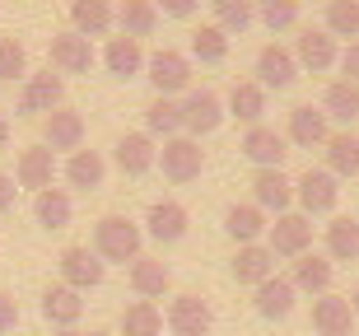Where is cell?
Masks as SVG:
<instances>
[{"label":"cell","instance_id":"cell-1","mask_svg":"<svg viewBox=\"0 0 359 336\" xmlns=\"http://www.w3.org/2000/svg\"><path fill=\"white\" fill-rule=\"evenodd\" d=\"M93 253L103 257V262H135V257L145 253V229L135 224L126 215H103L93 224Z\"/></svg>","mask_w":359,"mask_h":336},{"label":"cell","instance_id":"cell-2","mask_svg":"<svg viewBox=\"0 0 359 336\" xmlns=\"http://www.w3.org/2000/svg\"><path fill=\"white\" fill-rule=\"evenodd\" d=\"M191 56L173 52V47H159V52H145V80L154 84L159 98H182L191 89Z\"/></svg>","mask_w":359,"mask_h":336},{"label":"cell","instance_id":"cell-3","mask_svg":"<svg viewBox=\"0 0 359 336\" xmlns=\"http://www.w3.org/2000/svg\"><path fill=\"white\" fill-rule=\"evenodd\" d=\"M177 108H182V135H191V140H205V135H215L219 126H224V98L215 94V89H187L182 98H177Z\"/></svg>","mask_w":359,"mask_h":336},{"label":"cell","instance_id":"cell-4","mask_svg":"<svg viewBox=\"0 0 359 336\" xmlns=\"http://www.w3.org/2000/svg\"><path fill=\"white\" fill-rule=\"evenodd\" d=\"M294 206H299L308 220L332 215L336 206H341V177L327 173V168H304V173L294 177Z\"/></svg>","mask_w":359,"mask_h":336},{"label":"cell","instance_id":"cell-5","mask_svg":"<svg viewBox=\"0 0 359 336\" xmlns=\"http://www.w3.org/2000/svg\"><path fill=\"white\" fill-rule=\"evenodd\" d=\"M61 103H66V80H61L52 66L47 70H28L24 84H19V112L42 121L52 108H61Z\"/></svg>","mask_w":359,"mask_h":336},{"label":"cell","instance_id":"cell-6","mask_svg":"<svg viewBox=\"0 0 359 336\" xmlns=\"http://www.w3.org/2000/svg\"><path fill=\"white\" fill-rule=\"evenodd\" d=\"M56 271H61V285H70V290H98L107 276V262L98 253H93L89 243H70V248H61V257H56Z\"/></svg>","mask_w":359,"mask_h":336},{"label":"cell","instance_id":"cell-7","mask_svg":"<svg viewBox=\"0 0 359 336\" xmlns=\"http://www.w3.org/2000/svg\"><path fill=\"white\" fill-rule=\"evenodd\" d=\"M154 168H163V177H168L173 187L196 182L201 168H205V149H201V140H191V135H173V140L159 145V163H154Z\"/></svg>","mask_w":359,"mask_h":336},{"label":"cell","instance_id":"cell-8","mask_svg":"<svg viewBox=\"0 0 359 336\" xmlns=\"http://www.w3.org/2000/svg\"><path fill=\"white\" fill-rule=\"evenodd\" d=\"M266 248L276 257H304V253H313V220L304 215V210H285V215H276L271 220V229H266Z\"/></svg>","mask_w":359,"mask_h":336},{"label":"cell","instance_id":"cell-9","mask_svg":"<svg viewBox=\"0 0 359 336\" xmlns=\"http://www.w3.org/2000/svg\"><path fill=\"white\" fill-rule=\"evenodd\" d=\"M47 66H52L56 75H89V70L98 66V52H93L89 38H80L75 28H66V33H52Z\"/></svg>","mask_w":359,"mask_h":336},{"label":"cell","instance_id":"cell-10","mask_svg":"<svg viewBox=\"0 0 359 336\" xmlns=\"http://www.w3.org/2000/svg\"><path fill=\"white\" fill-rule=\"evenodd\" d=\"M294 61L299 70H313V75H327V70L341 61V42L327 33V28H299V38H294Z\"/></svg>","mask_w":359,"mask_h":336},{"label":"cell","instance_id":"cell-11","mask_svg":"<svg viewBox=\"0 0 359 336\" xmlns=\"http://www.w3.org/2000/svg\"><path fill=\"white\" fill-rule=\"evenodd\" d=\"M238 149H243V159L252 163V168H280L285 154H290V140H285V131H276V126H266V121H257V126L243 131Z\"/></svg>","mask_w":359,"mask_h":336},{"label":"cell","instance_id":"cell-12","mask_svg":"<svg viewBox=\"0 0 359 336\" xmlns=\"http://www.w3.org/2000/svg\"><path fill=\"white\" fill-rule=\"evenodd\" d=\"M84 135H89V126H84V112L75 108H52L47 117H42V145L52 149H66V154H75V149H84Z\"/></svg>","mask_w":359,"mask_h":336},{"label":"cell","instance_id":"cell-13","mask_svg":"<svg viewBox=\"0 0 359 336\" xmlns=\"http://www.w3.org/2000/svg\"><path fill=\"white\" fill-rule=\"evenodd\" d=\"M145 238H154L159 248H173V243L187 238V229H191V215H187L182 201H154L145 210Z\"/></svg>","mask_w":359,"mask_h":336},{"label":"cell","instance_id":"cell-14","mask_svg":"<svg viewBox=\"0 0 359 336\" xmlns=\"http://www.w3.org/2000/svg\"><path fill=\"white\" fill-rule=\"evenodd\" d=\"M112 163H117V173H126V177H145L149 168L159 163V145H154V135H145V131L117 135V145H112Z\"/></svg>","mask_w":359,"mask_h":336},{"label":"cell","instance_id":"cell-15","mask_svg":"<svg viewBox=\"0 0 359 336\" xmlns=\"http://www.w3.org/2000/svg\"><path fill=\"white\" fill-rule=\"evenodd\" d=\"M327 135H332V121H327V112L313 108V103H299V108H290V117H285V140L299 149H322L327 145Z\"/></svg>","mask_w":359,"mask_h":336},{"label":"cell","instance_id":"cell-16","mask_svg":"<svg viewBox=\"0 0 359 336\" xmlns=\"http://www.w3.org/2000/svg\"><path fill=\"white\" fill-rule=\"evenodd\" d=\"M56 173H61V168H56V154L42 145V140L28 145V149H19V159H14V182H19L24 191H33V196H38L42 187H52Z\"/></svg>","mask_w":359,"mask_h":336},{"label":"cell","instance_id":"cell-17","mask_svg":"<svg viewBox=\"0 0 359 336\" xmlns=\"http://www.w3.org/2000/svg\"><path fill=\"white\" fill-rule=\"evenodd\" d=\"M163 323H168L173 336H210L215 313L201 295H177L173 304H168V318H163Z\"/></svg>","mask_w":359,"mask_h":336},{"label":"cell","instance_id":"cell-18","mask_svg":"<svg viewBox=\"0 0 359 336\" xmlns=\"http://www.w3.org/2000/svg\"><path fill=\"white\" fill-rule=\"evenodd\" d=\"M257 84H262V89H290L294 80H299V61H294V52L290 47H280V42H266V47H262V52H257Z\"/></svg>","mask_w":359,"mask_h":336},{"label":"cell","instance_id":"cell-19","mask_svg":"<svg viewBox=\"0 0 359 336\" xmlns=\"http://www.w3.org/2000/svg\"><path fill=\"white\" fill-rule=\"evenodd\" d=\"M252 206H262L266 215L294 210V177H285L280 168H257L252 173Z\"/></svg>","mask_w":359,"mask_h":336},{"label":"cell","instance_id":"cell-20","mask_svg":"<svg viewBox=\"0 0 359 336\" xmlns=\"http://www.w3.org/2000/svg\"><path fill=\"white\" fill-rule=\"evenodd\" d=\"M332 276H336V262L327 253H304V257H294V267H290V285L313 299L332 290Z\"/></svg>","mask_w":359,"mask_h":336},{"label":"cell","instance_id":"cell-21","mask_svg":"<svg viewBox=\"0 0 359 336\" xmlns=\"http://www.w3.org/2000/svg\"><path fill=\"white\" fill-rule=\"evenodd\" d=\"M70 28L80 38H107L117 28V5L112 0H70Z\"/></svg>","mask_w":359,"mask_h":336},{"label":"cell","instance_id":"cell-22","mask_svg":"<svg viewBox=\"0 0 359 336\" xmlns=\"http://www.w3.org/2000/svg\"><path fill=\"white\" fill-rule=\"evenodd\" d=\"M126 281H131L135 299H163L168 295V285H173V271H168V262L163 257H135L131 267H126Z\"/></svg>","mask_w":359,"mask_h":336},{"label":"cell","instance_id":"cell-23","mask_svg":"<svg viewBox=\"0 0 359 336\" xmlns=\"http://www.w3.org/2000/svg\"><path fill=\"white\" fill-rule=\"evenodd\" d=\"M294 304H299V290L290 285V276H271L252 290V309L266 318V323H280V318H290Z\"/></svg>","mask_w":359,"mask_h":336},{"label":"cell","instance_id":"cell-24","mask_svg":"<svg viewBox=\"0 0 359 336\" xmlns=\"http://www.w3.org/2000/svg\"><path fill=\"white\" fill-rule=\"evenodd\" d=\"M42 318L56 327V332H66V327H75L84 318V295L80 290H70V285H47L42 290Z\"/></svg>","mask_w":359,"mask_h":336},{"label":"cell","instance_id":"cell-25","mask_svg":"<svg viewBox=\"0 0 359 336\" xmlns=\"http://www.w3.org/2000/svg\"><path fill=\"white\" fill-rule=\"evenodd\" d=\"M266 229H271V215L262 210V206H252V201H233L224 210V234L238 243V248L243 243H262Z\"/></svg>","mask_w":359,"mask_h":336},{"label":"cell","instance_id":"cell-26","mask_svg":"<svg viewBox=\"0 0 359 336\" xmlns=\"http://www.w3.org/2000/svg\"><path fill=\"white\" fill-rule=\"evenodd\" d=\"M313 332L318 336H350L355 332V309H350V299L332 295V290L313 299Z\"/></svg>","mask_w":359,"mask_h":336},{"label":"cell","instance_id":"cell-27","mask_svg":"<svg viewBox=\"0 0 359 336\" xmlns=\"http://www.w3.org/2000/svg\"><path fill=\"white\" fill-rule=\"evenodd\" d=\"M229 271H233V281L238 285H262L276 276V253H271L266 243H243L238 253H233V262H229Z\"/></svg>","mask_w":359,"mask_h":336},{"label":"cell","instance_id":"cell-28","mask_svg":"<svg viewBox=\"0 0 359 336\" xmlns=\"http://www.w3.org/2000/svg\"><path fill=\"white\" fill-rule=\"evenodd\" d=\"M107 66V75H117V80H135V75H145V47L135 38H107V47H103V56H98Z\"/></svg>","mask_w":359,"mask_h":336},{"label":"cell","instance_id":"cell-29","mask_svg":"<svg viewBox=\"0 0 359 336\" xmlns=\"http://www.w3.org/2000/svg\"><path fill=\"white\" fill-rule=\"evenodd\" d=\"M224 112L233 121H243V126L266 121V89H262L257 80H238L233 89H229V98H224Z\"/></svg>","mask_w":359,"mask_h":336},{"label":"cell","instance_id":"cell-30","mask_svg":"<svg viewBox=\"0 0 359 336\" xmlns=\"http://www.w3.org/2000/svg\"><path fill=\"white\" fill-rule=\"evenodd\" d=\"M61 177H66L75 191H98V187H103V177H107V159L98 154V149H75V154H66Z\"/></svg>","mask_w":359,"mask_h":336},{"label":"cell","instance_id":"cell-31","mask_svg":"<svg viewBox=\"0 0 359 336\" xmlns=\"http://www.w3.org/2000/svg\"><path fill=\"white\" fill-rule=\"evenodd\" d=\"M318 108L327 112V121H336L341 131H350V126L359 121V84H350V80H332Z\"/></svg>","mask_w":359,"mask_h":336},{"label":"cell","instance_id":"cell-32","mask_svg":"<svg viewBox=\"0 0 359 336\" xmlns=\"http://www.w3.org/2000/svg\"><path fill=\"white\" fill-rule=\"evenodd\" d=\"M322 154H327V173L336 177H359V135L355 131H332L327 135V145H322Z\"/></svg>","mask_w":359,"mask_h":336},{"label":"cell","instance_id":"cell-33","mask_svg":"<svg viewBox=\"0 0 359 336\" xmlns=\"http://www.w3.org/2000/svg\"><path fill=\"white\" fill-rule=\"evenodd\" d=\"M159 5L154 0H121L117 5V28L126 33V38H154V28H159Z\"/></svg>","mask_w":359,"mask_h":336},{"label":"cell","instance_id":"cell-34","mask_svg":"<svg viewBox=\"0 0 359 336\" xmlns=\"http://www.w3.org/2000/svg\"><path fill=\"white\" fill-rule=\"evenodd\" d=\"M121 336H163V313L154 299H131L117 318Z\"/></svg>","mask_w":359,"mask_h":336},{"label":"cell","instance_id":"cell-35","mask_svg":"<svg viewBox=\"0 0 359 336\" xmlns=\"http://www.w3.org/2000/svg\"><path fill=\"white\" fill-rule=\"evenodd\" d=\"M70 215H75V201H70L66 187H42L38 196H33V220H38L42 229H66Z\"/></svg>","mask_w":359,"mask_h":336},{"label":"cell","instance_id":"cell-36","mask_svg":"<svg viewBox=\"0 0 359 336\" xmlns=\"http://www.w3.org/2000/svg\"><path fill=\"white\" fill-rule=\"evenodd\" d=\"M322 238H327V257L332 262H359V220L355 215H332Z\"/></svg>","mask_w":359,"mask_h":336},{"label":"cell","instance_id":"cell-37","mask_svg":"<svg viewBox=\"0 0 359 336\" xmlns=\"http://www.w3.org/2000/svg\"><path fill=\"white\" fill-rule=\"evenodd\" d=\"M145 135H154V140H173V135H182V108H177V98H149L145 108Z\"/></svg>","mask_w":359,"mask_h":336},{"label":"cell","instance_id":"cell-38","mask_svg":"<svg viewBox=\"0 0 359 336\" xmlns=\"http://www.w3.org/2000/svg\"><path fill=\"white\" fill-rule=\"evenodd\" d=\"M215 14V28H224L229 38L233 33H248L257 24V0H205Z\"/></svg>","mask_w":359,"mask_h":336},{"label":"cell","instance_id":"cell-39","mask_svg":"<svg viewBox=\"0 0 359 336\" xmlns=\"http://www.w3.org/2000/svg\"><path fill=\"white\" fill-rule=\"evenodd\" d=\"M191 61H201V66H224L229 61V33L224 28L201 24L191 33Z\"/></svg>","mask_w":359,"mask_h":336},{"label":"cell","instance_id":"cell-40","mask_svg":"<svg viewBox=\"0 0 359 336\" xmlns=\"http://www.w3.org/2000/svg\"><path fill=\"white\" fill-rule=\"evenodd\" d=\"M322 28L332 33L336 42L359 38V0H327V19H322Z\"/></svg>","mask_w":359,"mask_h":336},{"label":"cell","instance_id":"cell-41","mask_svg":"<svg viewBox=\"0 0 359 336\" xmlns=\"http://www.w3.org/2000/svg\"><path fill=\"white\" fill-rule=\"evenodd\" d=\"M257 19L271 33H290L299 28V0H257Z\"/></svg>","mask_w":359,"mask_h":336},{"label":"cell","instance_id":"cell-42","mask_svg":"<svg viewBox=\"0 0 359 336\" xmlns=\"http://www.w3.org/2000/svg\"><path fill=\"white\" fill-rule=\"evenodd\" d=\"M28 75V52L19 38H0V84H14Z\"/></svg>","mask_w":359,"mask_h":336},{"label":"cell","instance_id":"cell-43","mask_svg":"<svg viewBox=\"0 0 359 336\" xmlns=\"http://www.w3.org/2000/svg\"><path fill=\"white\" fill-rule=\"evenodd\" d=\"M154 5H159L163 19H191L201 10V0H154Z\"/></svg>","mask_w":359,"mask_h":336},{"label":"cell","instance_id":"cell-44","mask_svg":"<svg viewBox=\"0 0 359 336\" xmlns=\"http://www.w3.org/2000/svg\"><path fill=\"white\" fill-rule=\"evenodd\" d=\"M336 66H341V80H350V84H359V38L350 42L346 52H341V61H336Z\"/></svg>","mask_w":359,"mask_h":336},{"label":"cell","instance_id":"cell-45","mask_svg":"<svg viewBox=\"0 0 359 336\" xmlns=\"http://www.w3.org/2000/svg\"><path fill=\"white\" fill-rule=\"evenodd\" d=\"M14 327H19V304H14V299L0 290V336L14 332Z\"/></svg>","mask_w":359,"mask_h":336},{"label":"cell","instance_id":"cell-46","mask_svg":"<svg viewBox=\"0 0 359 336\" xmlns=\"http://www.w3.org/2000/svg\"><path fill=\"white\" fill-rule=\"evenodd\" d=\"M14 196H19V182H14L10 173H0V215L14 210Z\"/></svg>","mask_w":359,"mask_h":336},{"label":"cell","instance_id":"cell-47","mask_svg":"<svg viewBox=\"0 0 359 336\" xmlns=\"http://www.w3.org/2000/svg\"><path fill=\"white\" fill-rule=\"evenodd\" d=\"M10 135H14V126H10V117H5V112H0V149L10 145Z\"/></svg>","mask_w":359,"mask_h":336},{"label":"cell","instance_id":"cell-48","mask_svg":"<svg viewBox=\"0 0 359 336\" xmlns=\"http://www.w3.org/2000/svg\"><path fill=\"white\" fill-rule=\"evenodd\" d=\"M350 309H355V323H359V285L350 290Z\"/></svg>","mask_w":359,"mask_h":336},{"label":"cell","instance_id":"cell-49","mask_svg":"<svg viewBox=\"0 0 359 336\" xmlns=\"http://www.w3.org/2000/svg\"><path fill=\"white\" fill-rule=\"evenodd\" d=\"M84 336H112V332H103V327H93V332H84Z\"/></svg>","mask_w":359,"mask_h":336},{"label":"cell","instance_id":"cell-50","mask_svg":"<svg viewBox=\"0 0 359 336\" xmlns=\"http://www.w3.org/2000/svg\"><path fill=\"white\" fill-rule=\"evenodd\" d=\"M56 336H84V332H75V327H66V332H56Z\"/></svg>","mask_w":359,"mask_h":336},{"label":"cell","instance_id":"cell-51","mask_svg":"<svg viewBox=\"0 0 359 336\" xmlns=\"http://www.w3.org/2000/svg\"><path fill=\"white\" fill-rule=\"evenodd\" d=\"M299 5H304V0H299Z\"/></svg>","mask_w":359,"mask_h":336}]
</instances>
